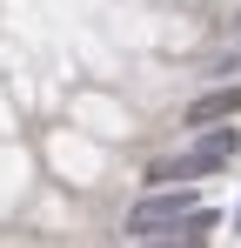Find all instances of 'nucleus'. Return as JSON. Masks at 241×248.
Masks as SVG:
<instances>
[{
	"instance_id": "3",
	"label": "nucleus",
	"mask_w": 241,
	"mask_h": 248,
	"mask_svg": "<svg viewBox=\"0 0 241 248\" xmlns=\"http://www.w3.org/2000/svg\"><path fill=\"white\" fill-rule=\"evenodd\" d=\"M208 235H214V208H195L174 242H148V248H208Z\"/></svg>"
},
{
	"instance_id": "1",
	"label": "nucleus",
	"mask_w": 241,
	"mask_h": 248,
	"mask_svg": "<svg viewBox=\"0 0 241 248\" xmlns=\"http://www.w3.org/2000/svg\"><path fill=\"white\" fill-rule=\"evenodd\" d=\"M201 208V195L181 181V188H154V195H141V202L127 208V235L134 242H154V235H167V228H181L188 215Z\"/></svg>"
},
{
	"instance_id": "2",
	"label": "nucleus",
	"mask_w": 241,
	"mask_h": 248,
	"mask_svg": "<svg viewBox=\"0 0 241 248\" xmlns=\"http://www.w3.org/2000/svg\"><path fill=\"white\" fill-rule=\"evenodd\" d=\"M241 114V81L235 87H208L201 101H188V127H214V121H235Z\"/></svg>"
}]
</instances>
